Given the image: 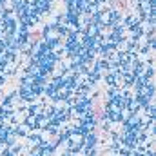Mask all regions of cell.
Here are the masks:
<instances>
[{
  "label": "cell",
  "instance_id": "6da1fadb",
  "mask_svg": "<svg viewBox=\"0 0 156 156\" xmlns=\"http://www.w3.org/2000/svg\"><path fill=\"white\" fill-rule=\"evenodd\" d=\"M102 113H104V107H102V104H100V102H96V104H95V115L100 118V116H102Z\"/></svg>",
  "mask_w": 156,
  "mask_h": 156
}]
</instances>
